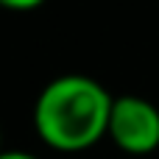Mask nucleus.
<instances>
[{"instance_id": "39448f33", "label": "nucleus", "mask_w": 159, "mask_h": 159, "mask_svg": "<svg viewBox=\"0 0 159 159\" xmlns=\"http://www.w3.org/2000/svg\"><path fill=\"white\" fill-rule=\"evenodd\" d=\"M0 154H3V134H0Z\"/></svg>"}, {"instance_id": "7ed1b4c3", "label": "nucleus", "mask_w": 159, "mask_h": 159, "mask_svg": "<svg viewBox=\"0 0 159 159\" xmlns=\"http://www.w3.org/2000/svg\"><path fill=\"white\" fill-rule=\"evenodd\" d=\"M45 3L48 0H0V8H6V11H34Z\"/></svg>"}, {"instance_id": "f03ea898", "label": "nucleus", "mask_w": 159, "mask_h": 159, "mask_svg": "<svg viewBox=\"0 0 159 159\" xmlns=\"http://www.w3.org/2000/svg\"><path fill=\"white\" fill-rule=\"evenodd\" d=\"M109 140L131 157H145L159 148V109L140 95L115 98L109 117Z\"/></svg>"}, {"instance_id": "20e7f679", "label": "nucleus", "mask_w": 159, "mask_h": 159, "mask_svg": "<svg viewBox=\"0 0 159 159\" xmlns=\"http://www.w3.org/2000/svg\"><path fill=\"white\" fill-rule=\"evenodd\" d=\"M0 159H39V157H34V154H28V151H3Z\"/></svg>"}, {"instance_id": "f257e3e1", "label": "nucleus", "mask_w": 159, "mask_h": 159, "mask_svg": "<svg viewBox=\"0 0 159 159\" xmlns=\"http://www.w3.org/2000/svg\"><path fill=\"white\" fill-rule=\"evenodd\" d=\"M115 98L109 89L89 75H59L42 87L34 103L36 137L64 154H78L109 137Z\"/></svg>"}]
</instances>
